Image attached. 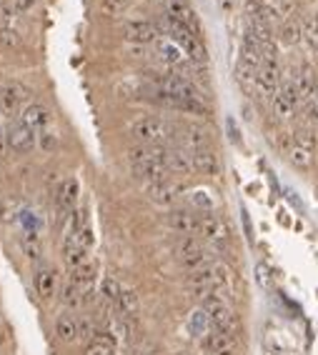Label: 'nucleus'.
I'll list each match as a JSON object with an SVG mask.
<instances>
[{"instance_id": "nucleus-27", "label": "nucleus", "mask_w": 318, "mask_h": 355, "mask_svg": "<svg viewBox=\"0 0 318 355\" xmlns=\"http://www.w3.org/2000/svg\"><path fill=\"white\" fill-rule=\"evenodd\" d=\"M88 295L90 293H85L83 288L76 286V283H68V286L63 288V303H65L68 308H81L83 303L90 301Z\"/></svg>"}, {"instance_id": "nucleus-17", "label": "nucleus", "mask_w": 318, "mask_h": 355, "mask_svg": "<svg viewBox=\"0 0 318 355\" xmlns=\"http://www.w3.org/2000/svg\"><path fill=\"white\" fill-rule=\"evenodd\" d=\"M156 53H158V58L166 65H173V68H180V65H186V53H183V48L180 45H176L173 41H156Z\"/></svg>"}, {"instance_id": "nucleus-34", "label": "nucleus", "mask_w": 318, "mask_h": 355, "mask_svg": "<svg viewBox=\"0 0 318 355\" xmlns=\"http://www.w3.org/2000/svg\"><path fill=\"white\" fill-rule=\"evenodd\" d=\"M128 3H131V0H100V10H103L105 15H118L128 8Z\"/></svg>"}, {"instance_id": "nucleus-37", "label": "nucleus", "mask_w": 318, "mask_h": 355, "mask_svg": "<svg viewBox=\"0 0 318 355\" xmlns=\"http://www.w3.org/2000/svg\"><path fill=\"white\" fill-rule=\"evenodd\" d=\"M78 235V240H81V246L85 248V250H90L93 248V243H96V235H93V230H90V226L81 228V230H73Z\"/></svg>"}, {"instance_id": "nucleus-14", "label": "nucleus", "mask_w": 318, "mask_h": 355, "mask_svg": "<svg viewBox=\"0 0 318 355\" xmlns=\"http://www.w3.org/2000/svg\"><path fill=\"white\" fill-rule=\"evenodd\" d=\"M166 15L176 18V21L186 23L195 35H198V21H195L193 8L188 6V0H166Z\"/></svg>"}, {"instance_id": "nucleus-33", "label": "nucleus", "mask_w": 318, "mask_h": 355, "mask_svg": "<svg viewBox=\"0 0 318 355\" xmlns=\"http://www.w3.org/2000/svg\"><path fill=\"white\" fill-rule=\"evenodd\" d=\"M290 143L304 145V148H308V151H313V148H316V138H313V133H311V130L298 128L296 133H293V140H290Z\"/></svg>"}, {"instance_id": "nucleus-35", "label": "nucleus", "mask_w": 318, "mask_h": 355, "mask_svg": "<svg viewBox=\"0 0 318 355\" xmlns=\"http://www.w3.org/2000/svg\"><path fill=\"white\" fill-rule=\"evenodd\" d=\"M83 355H116V350H113V345H108V343L93 341L85 345Z\"/></svg>"}, {"instance_id": "nucleus-41", "label": "nucleus", "mask_w": 318, "mask_h": 355, "mask_svg": "<svg viewBox=\"0 0 318 355\" xmlns=\"http://www.w3.org/2000/svg\"><path fill=\"white\" fill-rule=\"evenodd\" d=\"M38 140H41V145L45 151H53V148H56V138L50 136L48 130H41V133H38Z\"/></svg>"}, {"instance_id": "nucleus-46", "label": "nucleus", "mask_w": 318, "mask_h": 355, "mask_svg": "<svg viewBox=\"0 0 318 355\" xmlns=\"http://www.w3.org/2000/svg\"><path fill=\"white\" fill-rule=\"evenodd\" d=\"M178 355H195V353H193V350H180Z\"/></svg>"}, {"instance_id": "nucleus-32", "label": "nucleus", "mask_w": 318, "mask_h": 355, "mask_svg": "<svg viewBox=\"0 0 318 355\" xmlns=\"http://www.w3.org/2000/svg\"><path fill=\"white\" fill-rule=\"evenodd\" d=\"M23 253L28 255V260H41L43 248H41V238L35 233H25V238H23Z\"/></svg>"}, {"instance_id": "nucleus-5", "label": "nucleus", "mask_w": 318, "mask_h": 355, "mask_svg": "<svg viewBox=\"0 0 318 355\" xmlns=\"http://www.w3.org/2000/svg\"><path fill=\"white\" fill-rule=\"evenodd\" d=\"M253 83H256V90L261 96L273 100V96L281 90V65H278V61H263L261 70H258V76Z\"/></svg>"}, {"instance_id": "nucleus-47", "label": "nucleus", "mask_w": 318, "mask_h": 355, "mask_svg": "<svg viewBox=\"0 0 318 355\" xmlns=\"http://www.w3.org/2000/svg\"><path fill=\"white\" fill-rule=\"evenodd\" d=\"M143 355H156V353H153V350H151V353H143Z\"/></svg>"}, {"instance_id": "nucleus-7", "label": "nucleus", "mask_w": 318, "mask_h": 355, "mask_svg": "<svg viewBox=\"0 0 318 355\" xmlns=\"http://www.w3.org/2000/svg\"><path fill=\"white\" fill-rule=\"evenodd\" d=\"M8 138V145H10V151L18 153V155H25V153L33 151L35 140H38V136H35V130H30L28 125H10L6 133Z\"/></svg>"}, {"instance_id": "nucleus-2", "label": "nucleus", "mask_w": 318, "mask_h": 355, "mask_svg": "<svg viewBox=\"0 0 318 355\" xmlns=\"http://www.w3.org/2000/svg\"><path fill=\"white\" fill-rule=\"evenodd\" d=\"M171 133H173L171 123L163 120V118H156V116H143L131 125V136L136 138V140H140L143 145L163 143L166 138H171Z\"/></svg>"}, {"instance_id": "nucleus-28", "label": "nucleus", "mask_w": 318, "mask_h": 355, "mask_svg": "<svg viewBox=\"0 0 318 355\" xmlns=\"http://www.w3.org/2000/svg\"><path fill=\"white\" fill-rule=\"evenodd\" d=\"M278 38L286 43V45H293V43H298L301 38H304V25L298 21H286L284 25H281V30H278Z\"/></svg>"}, {"instance_id": "nucleus-25", "label": "nucleus", "mask_w": 318, "mask_h": 355, "mask_svg": "<svg viewBox=\"0 0 318 355\" xmlns=\"http://www.w3.org/2000/svg\"><path fill=\"white\" fill-rule=\"evenodd\" d=\"M23 88H18V85H6V88L0 90V110L3 113H15V108H18V103L23 100Z\"/></svg>"}, {"instance_id": "nucleus-23", "label": "nucleus", "mask_w": 318, "mask_h": 355, "mask_svg": "<svg viewBox=\"0 0 318 355\" xmlns=\"http://www.w3.org/2000/svg\"><path fill=\"white\" fill-rule=\"evenodd\" d=\"M138 308H140V303H138L136 290L123 288V293H120V298H118V303H116L118 313L123 315V318H136V315H138Z\"/></svg>"}, {"instance_id": "nucleus-16", "label": "nucleus", "mask_w": 318, "mask_h": 355, "mask_svg": "<svg viewBox=\"0 0 318 355\" xmlns=\"http://www.w3.org/2000/svg\"><path fill=\"white\" fill-rule=\"evenodd\" d=\"M148 195H151L153 203L158 205H173L180 195V185L171 183V180H163V183H153L148 185Z\"/></svg>"}, {"instance_id": "nucleus-15", "label": "nucleus", "mask_w": 318, "mask_h": 355, "mask_svg": "<svg viewBox=\"0 0 318 355\" xmlns=\"http://www.w3.org/2000/svg\"><path fill=\"white\" fill-rule=\"evenodd\" d=\"M191 155H193V168L198 173H203V175L213 178L221 173V160H218L213 148H201V151L191 153Z\"/></svg>"}, {"instance_id": "nucleus-19", "label": "nucleus", "mask_w": 318, "mask_h": 355, "mask_svg": "<svg viewBox=\"0 0 318 355\" xmlns=\"http://www.w3.org/2000/svg\"><path fill=\"white\" fill-rule=\"evenodd\" d=\"M56 335L63 343H76L81 338V318H76V315L70 313L61 315L56 321Z\"/></svg>"}, {"instance_id": "nucleus-6", "label": "nucleus", "mask_w": 318, "mask_h": 355, "mask_svg": "<svg viewBox=\"0 0 318 355\" xmlns=\"http://www.w3.org/2000/svg\"><path fill=\"white\" fill-rule=\"evenodd\" d=\"M203 350L208 355H235L238 353V338L211 328V333L203 338Z\"/></svg>"}, {"instance_id": "nucleus-29", "label": "nucleus", "mask_w": 318, "mask_h": 355, "mask_svg": "<svg viewBox=\"0 0 318 355\" xmlns=\"http://www.w3.org/2000/svg\"><path fill=\"white\" fill-rule=\"evenodd\" d=\"M120 293H123V286H120L116 278H103V280H100V295H103L105 301H111L113 305H116L118 298H120Z\"/></svg>"}, {"instance_id": "nucleus-3", "label": "nucleus", "mask_w": 318, "mask_h": 355, "mask_svg": "<svg viewBox=\"0 0 318 355\" xmlns=\"http://www.w3.org/2000/svg\"><path fill=\"white\" fill-rule=\"evenodd\" d=\"M176 253H178V260H180V266L186 268V270H201V268L211 266V260H208V250L206 246H203L201 240H195V238H183L178 243V248H176Z\"/></svg>"}, {"instance_id": "nucleus-13", "label": "nucleus", "mask_w": 318, "mask_h": 355, "mask_svg": "<svg viewBox=\"0 0 318 355\" xmlns=\"http://www.w3.org/2000/svg\"><path fill=\"white\" fill-rule=\"evenodd\" d=\"M35 290L41 295L43 301H50L53 295L58 293V273L53 266H43L38 268V275H35Z\"/></svg>"}, {"instance_id": "nucleus-40", "label": "nucleus", "mask_w": 318, "mask_h": 355, "mask_svg": "<svg viewBox=\"0 0 318 355\" xmlns=\"http://www.w3.org/2000/svg\"><path fill=\"white\" fill-rule=\"evenodd\" d=\"M304 113H306V118H308V123H318V98L311 103H306Z\"/></svg>"}, {"instance_id": "nucleus-24", "label": "nucleus", "mask_w": 318, "mask_h": 355, "mask_svg": "<svg viewBox=\"0 0 318 355\" xmlns=\"http://www.w3.org/2000/svg\"><path fill=\"white\" fill-rule=\"evenodd\" d=\"M68 273H70V283H76V286H81V288H88V286H93V280H96V263L85 260L83 266L70 268Z\"/></svg>"}, {"instance_id": "nucleus-20", "label": "nucleus", "mask_w": 318, "mask_h": 355, "mask_svg": "<svg viewBox=\"0 0 318 355\" xmlns=\"http://www.w3.org/2000/svg\"><path fill=\"white\" fill-rule=\"evenodd\" d=\"M168 168L171 173H178V175H188L193 173V155L186 151V148H171L168 151Z\"/></svg>"}, {"instance_id": "nucleus-44", "label": "nucleus", "mask_w": 318, "mask_h": 355, "mask_svg": "<svg viewBox=\"0 0 318 355\" xmlns=\"http://www.w3.org/2000/svg\"><path fill=\"white\" fill-rule=\"evenodd\" d=\"M10 153V145H8V138L6 133H0V158H6Z\"/></svg>"}, {"instance_id": "nucleus-11", "label": "nucleus", "mask_w": 318, "mask_h": 355, "mask_svg": "<svg viewBox=\"0 0 318 355\" xmlns=\"http://www.w3.org/2000/svg\"><path fill=\"white\" fill-rule=\"evenodd\" d=\"M168 228L180 235H193L198 233V223H201V215L193 211H171L168 213Z\"/></svg>"}, {"instance_id": "nucleus-39", "label": "nucleus", "mask_w": 318, "mask_h": 355, "mask_svg": "<svg viewBox=\"0 0 318 355\" xmlns=\"http://www.w3.org/2000/svg\"><path fill=\"white\" fill-rule=\"evenodd\" d=\"M191 200H193V205H198V208H206V211H211V208H213V200L208 198V193H203V191L193 193V195H191Z\"/></svg>"}, {"instance_id": "nucleus-38", "label": "nucleus", "mask_w": 318, "mask_h": 355, "mask_svg": "<svg viewBox=\"0 0 318 355\" xmlns=\"http://www.w3.org/2000/svg\"><path fill=\"white\" fill-rule=\"evenodd\" d=\"M0 43L8 45V48H13V45H18V33H15L13 28H3L0 30Z\"/></svg>"}, {"instance_id": "nucleus-8", "label": "nucleus", "mask_w": 318, "mask_h": 355, "mask_svg": "<svg viewBox=\"0 0 318 355\" xmlns=\"http://www.w3.org/2000/svg\"><path fill=\"white\" fill-rule=\"evenodd\" d=\"M298 108H301V100H298V93L296 88H293V83L288 80L284 88L273 96V113H276L278 118H293Z\"/></svg>"}, {"instance_id": "nucleus-30", "label": "nucleus", "mask_w": 318, "mask_h": 355, "mask_svg": "<svg viewBox=\"0 0 318 355\" xmlns=\"http://www.w3.org/2000/svg\"><path fill=\"white\" fill-rule=\"evenodd\" d=\"M304 41L308 43L311 48H318V10L304 21Z\"/></svg>"}, {"instance_id": "nucleus-12", "label": "nucleus", "mask_w": 318, "mask_h": 355, "mask_svg": "<svg viewBox=\"0 0 318 355\" xmlns=\"http://www.w3.org/2000/svg\"><path fill=\"white\" fill-rule=\"evenodd\" d=\"M21 123L28 125V128L35 130V133H41V130H45L50 125L48 108H45V105H41V103H30V105H25V108H23Z\"/></svg>"}, {"instance_id": "nucleus-4", "label": "nucleus", "mask_w": 318, "mask_h": 355, "mask_svg": "<svg viewBox=\"0 0 318 355\" xmlns=\"http://www.w3.org/2000/svg\"><path fill=\"white\" fill-rule=\"evenodd\" d=\"M198 235L213 246H223L229 243L231 238V228L229 223L221 218V215H213V213H201V223H198Z\"/></svg>"}, {"instance_id": "nucleus-18", "label": "nucleus", "mask_w": 318, "mask_h": 355, "mask_svg": "<svg viewBox=\"0 0 318 355\" xmlns=\"http://www.w3.org/2000/svg\"><path fill=\"white\" fill-rule=\"evenodd\" d=\"M63 255H65V263H68V270L76 266H83L85 260H88V250L81 246V240H78L76 233H70L68 238L63 240Z\"/></svg>"}, {"instance_id": "nucleus-9", "label": "nucleus", "mask_w": 318, "mask_h": 355, "mask_svg": "<svg viewBox=\"0 0 318 355\" xmlns=\"http://www.w3.org/2000/svg\"><path fill=\"white\" fill-rule=\"evenodd\" d=\"M123 35L128 43H136V45H148V43L158 41V28L148 21H131L123 25Z\"/></svg>"}, {"instance_id": "nucleus-10", "label": "nucleus", "mask_w": 318, "mask_h": 355, "mask_svg": "<svg viewBox=\"0 0 318 355\" xmlns=\"http://www.w3.org/2000/svg\"><path fill=\"white\" fill-rule=\"evenodd\" d=\"M290 83H293V88H296L301 105H306V103H311L318 98V80H316V73H313L311 68H306L304 65Z\"/></svg>"}, {"instance_id": "nucleus-45", "label": "nucleus", "mask_w": 318, "mask_h": 355, "mask_svg": "<svg viewBox=\"0 0 318 355\" xmlns=\"http://www.w3.org/2000/svg\"><path fill=\"white\" fill-rule=\"evenodd\" d=\"M243 223H246V235H248V240L253 243V228H251V218L246 211H243Z\"/></svg>"}, {"instance_id": "nucleus-48", "label": "nucleus", "mask_w": 318, "mask_h": 355, "mask_svg": "<svg viewBox=\"0 0 318 355\" xmlns=\"http://www.w3.org/2000/svg\"><path fill=\"white\" fill-rule=\"evenodd\" d=\"M0 6H6V0H0Z\"/></svg>"}, {"instance_id": "nucleus-21", "label": "nucleus", "mask_w": 318, "mask_h": 355, "mask_svg": "<svg viewBox=\"0 0 318 355\" xmlns=\"http://www.w3.org/2000/svg\"><path fill=\"white\" fill-rule=\"evenodd\" d=\"M76 200H78V180L76 178H65V180L61 183V188H58V195H56L58 208H61L63 213H68V211H73Z\"/></svg>"}, {"instance_id": "nucleus-31", "label": "nucleus", "mask_w": 318, "mask_h": 355, "mask_svg": "<svg viewBox=\"0 0 318 355\" xmlns=\"http://www.w3.org/2000/svg\"><path fill=\"white\" fill-rule=\"evenodd\" d=\"M288 158H290V163H293V165H298V168H306V165L311 163L313 151H308V148H304V145L290 143V148H288Z\"/></svg>"}, {"instance_id": "nucleus-26", "label": "nucleus", "mask_w": 318, "mask_h": 355, "mask_svg": "<svg viewBox=\"0 0 318 355\" xmlns=\"http://www.w3.org/2000/svg\"><path fill=\"white\" fill-rule=\"evenodd\" d=\"M188 330L193 335H198V338H206V335L211 333V318H208V313L203 308H198V310L191 313V318H188Z\"/></svg>"}, {"instance_id": "nucleus-43", "label": "nucleus", "mask_w": 318, "mask_h": 355, "mask_svg": "<svg viewBox=\"0 0 318 355\" xmlns=\"http://www.w3.org/2000/svg\"><path fill=\"white\" fill-rule=\"evenodd\" d=\"M256 273H258V283H261V286H268V270H266V266H258Z\"/></svg>"}, {"instance_id": "nucleus-22", "label": "nucleus", "mask_w": 318, "mask_h": 355, "mask_svg": "<svg viewBox=\"0 0 318 355\" xmlns=\"http://www.w3.org/2000/svg\"><path fill=\"white\" fill-rule=\"evenodd\" d=\"M180 143L186 145L191 153H195V151H201V148H208V133L203 128H198V125H188V128L183 130Z\"/></svg>"}, {"instance_id": "nucleus-36", "label": "nucleus", "mask_w": 318, "mask_h": 355, "mask_svg": "<svg viewBox=\"0 0 318 355\" xmlns=\"http://www.w3.org/2000/svg\"><path fill=\"white\" fill-rule=\"evenodd\" d=\"M293 10H296V0H276V3H273V13L286 18V21L293 15Z\"/></svg>"}, {"instance_id": "nucleus-1", "label": "nucleus", "mask_w": 318, "mask_h": 355, "mask_svg": "<svg viewBox=\"0 0 318 355\" xmlns=\"http://www.w3.org/2000/svg\"><path fill=\"white\" fill-rule=\"evenodd\" d=\"M201 308L208 313V318H211V328L235 335V330H238V318H235V313L231 310L229 303L223 301L221 293H211L206 295V298H201Z\"/></svg>"}, {"instance_id": "nucleus-42", "label": "nucleus", "mask_w": 318, "mask_h": 355, "mask_svg": "<svg viewBox=\"0 0 318 355\" xmlns=\"http://www.w3.org/2000/svg\"><path fill=\"white\" fill-rule=\"evenodd\" d=\"M35 3H38V0H15V8H18L21 13H25V10H30Z\"/></svg>"}]
</instances>
